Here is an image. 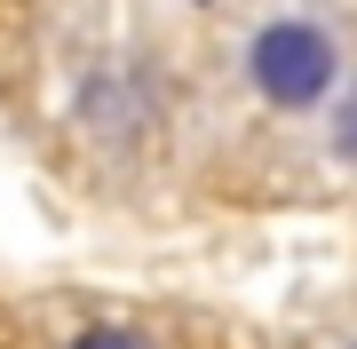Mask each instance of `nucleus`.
<instances>
[{
    "label": "nucleus",
    "mask_w": 357,
    "mask_h": 349,
    "mask_svg": "<svg viewBox=\"0 0 357 349\" xmlns=\"http://www.w3.org/2000/svg\"><path fill=\"white\" fill-rule=\"evenodd\" d=\"M246 79H255V95L278 104V111H318L333 95V79H342V48H333V32L310 24V16H278V24H262L246 40Z\"/></svg>",
    "instance_id": "1"
},
{
    "label": "nucleus",
    "mask_w": 357,
    "mask_h": 349,
    "mask_svg": "<svg viewBox=\"0 0 357 349\" xmlns=\"http://www.w3.org/2000/svg\"><path fill=\"white\" fill-rule=\"evenodd\" d=\"M64 349H151V341L128 334V325H88V334H72Z\"/></svg>",
    "instance_id": "2"
},
{
    "label": "nucleus",
    "mask_w": 357,
    "mask_h": 349,
    "mask_svg": "<svg viewBox=\"0 0 357 349\" xmlns=\"http://www.w3.org/2000/svg\"><path fill=\"white\" fill-rule=\"evenodd\" d=\"M333 151H342L349 167H357V88L342 95V111H333Z\"/></svg>",
    "instance_id": "3"
}]
</instances>
